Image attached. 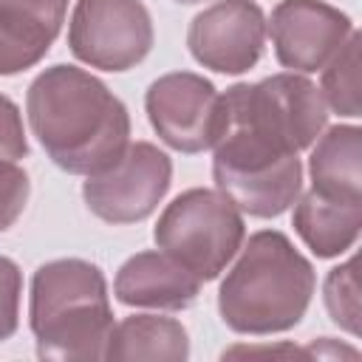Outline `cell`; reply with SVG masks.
<instances>
[{"label": "cell", "mask_w": 362, "mask_h": 362, "mask_svg": "<svg viewBox=\"0 0 362 362\" xmlns=\"http://www.w3.org/2000/svg\"><path fill=\"white\" fill-rule=\"evenodd\" d=\"M25 116L45 156L71 175L110 167L130 144L124 102L90 71L57 62L25 90Z\"/></svg>", "instance_id": "cell-1"}, {"label": "cell", "mask_w": 362, "mask_h": 362, "mask_svg": "<svg viewBox=\"0 0 362 362\" xmlns=\"http://www.w3.org/2000/svg\"><path fill=\"white\" fill-rule=\"evenodd\" d=\"M238 260L221 280L218 314L223 325L246 337H272L303 322L317 272L280 229H260L243 240Z\"/></svg>", "instance_id": "cell-2"}, {"label": "cell", "mask_w": 362, "mask_h": 362, "mask_svg": "<svg viewBox=\"0 0 362 362\" xmlns=\"http://www.w3.org/2000/svg\"><path fill=\"white\" fill-rule=\"evenodd\" d=\"M28 328L40 359H105L113 308L102 269L82 257H57L31 274Z\"/></svg>", "instance_id": "cell-3"}, {"label": "cell", "mask_w": 362, "mask_h": 362, "mask_svg": "<svg viewBox=\"0 0 362 362\" xmlns=\"http://www.w3.org/2000/svg\"><path fill=\"white\" fill-rule=\"evenodd\" d=\"M156 249L195 274L218 280L246 240L243 212L218 189L192 187L175 195L153 226Z\"/></svg>", "instance_id": "cell-4"}, {"label": "cell", "mask_w": 362, "mask_h": 362, "mask_svg": "<svg viewBox=\"0 0 362 362\" xmlns=\"http://www.w3.org/2000/svg\"><path fill=\"white\" fill-rule=\"evenodd\" d=\"M226 127H240L280 150L303 153L328 127V107L320 88L294 71L272 74L260 82L226 88Z\"/></svg>", "instance_id": "cell-5"}, {"label": "cell", "mask_w": 362, "mask_h": 362, "mask_svg": "<svg viewBox=\"0 0 362 362\" xmlns=\"http://www.w3.org/2000/svg\"><path fill=\"white\" fill-rule=\"evenodd\" d=\"M212 181L243 215L277 218L303 192V161L300 153L226 127L212 147Z\"/></svg>", "instance_id": "cell-6"}, {"label": "cell", "mask_w": 362, "mask_h": 362, "mask_svg": "<svg viewBox=\"0 0 362 362\" xmlns=\"http://www.w3.org/2000/svg\"><path fill=\"white\" fill-rule=\"evenodd\" d=\"M144 113L156 136L184 156L212 150L229 122L223 93L195 71H170L153 79Z\"/></svg>", "instance_id": "cell-7"}, {"label": "cell", "mask_w": 362, "mask_h": 362, "mask_svg": "<svg viewBox=\"0 0 362 362\" xmlns=\"http://www.w3.org/2000/svg\"><path fill=\"white\" fill-rule=\"evenodd\" d=\"M153 17L141 0H76L68 20L71 54L96 71L122 74L153 51Z\"/></svg>", "instance_id": "cell-8"}, {"label": "cell", "mask_w": 362, "mask_h": 362, "mask_svg": "<svg viewBox=\"0 0 362 362\" xmlns=\"http://www.w3.org/2000/svg\"><path fill=\"white\" fill-rule=\"evenodd\" d=\"M173 184V161L153 141H130L105 170L85 175L82 201L105 223L124 226L150 218Z\"/></svg>", "instance_id": "cell-9"}, {"label": "cell", "mask_w": 362, "mask_h": 362, "mask_svg": "<svg viewBox=\"0 0 362 362\" xmlns=\"http://www.w3.org/2000/svg\"><path fill=\"white\" fill-rule=\"evenodd\" d=\"M192 59L215 74L252 71L266 48V14L257 0H215L187 25Z\"/></svg>", "instance_id": "cell-10"}, {"label": "cell", "mask_w": 362, "mask_h": 362, "mask_svg": "<svg viewBox=\"0 0 362 362\" xmlns=\"http://www.w3.org/2000/svg\"><path fill=\"white\" fill-rule=\"evenodd\" d=\"M354 28V20L328 0H280L266 20L274 59L294 74L322 71Z\"/></svg>", "instance_id": "cell-11"}, {"label": "cell", "mask_w": 362, "mask_h": 362, "mask_svg": "<svg viewBox=\"0 0 362 362\" xmlns=\"http://www.w3.org/2000/svg\"><path fill=\"white\" fill-rule=\"evenodd\" d=\"M113 294L130 308L187 311L201 294V280L161 249H147L130 255L119 266L113 277Z\"/></svg>", "instance_id": "cell-12"}, {"label": "cell", "mask_w": 362, "mask_h": 362, "mask_svg": "<svg viewBox=\"0 0 362 362\" xmlns=\"http://www.w3.org/2000/svg\"><path fill=\"white\" fill-rule=\"evenodd\" d=\"M68 0H0V76H14L51 51Z\"/></svg>", "instance_id": "cell-13"}, {"label": "cell", "mask_w": 362, "mask_h": 362, "mask_svg": "<svg viewBox=\"0 0 362 362\" xmlns=\"http://www.w3.org/2000/svg\"><path fill=\"white\" fill-rule=\"evenodd\" d=\"M291 226L314 257L331 260L351 252L362 229V201H334L314 189L291 204Z\"/></svg>", "instance_id": "cell-14"}, {"label": "cell", "mask_w": 362, "mask_h": 362, "mask_svg": "<svg viewBox=\"0 0 362 362\" xmlns=\"http://www.w3.org/2000/svg\"><path fill=\"white\" fill-rule=\"evenodd\" d=\"M311 189L334 201H362V130L359 124L325 127L308 156Z\"/></svg>", "instance_id": "cell-15"}, {"label": "cell", "mask_w": 362, "mask_h": 362, "mask_svg": "<svg viewBox=\"0 0 362 362\" xmlns=\"http://www.w3.org/2000/svg\"><path fill=\"white\" fill-rule=\"evenodd\" d=\"M105 359H189V334L175 317L130 314L113 322L105 345Z\"/></svg>", "instance_id": "cell-16"}, {"label": "cell", "mask_w": 362, "mask_h": 362, "mask_svg": "<svg viewBox=\"0 0 362 362\" xmlns=\"http://www.w3.org/2000/svg\"><path fill=\"white\" fill-rule=\"evenodd\" d=\"M359 45L362 34L354 28V34L345 40V45L334 54V59L322 68L320 93L325 99V107L345 119H359Z\"/></svg>", "instance_id": "cell-17"}, {"label": "cell", "mask_w": 362, "mask_h": 362, "mask_svg": "<svg viewBox=\"0 0 362 362\" xmlns=\"http://www.w3.org/2000/svg\"><path fill=\"white\" fill-rule=\"evenodd\" d=\"M322 303L334 325L359 337V283H356V257L334 266L322 283Z\"/></svg>", "instance_id": "cell-18"}, {"label": "cell", "mask_w": 362, "mask_h": 362, "mask_svg": "<svg viewBox=\"0 0 362 362\" xmlns=\"http://www.w3.org/2000/svg\"><path fill=\"white\" fill-rule=\"evenodd\" d=\"M31 178L17 161H0V232H8L25 212Z\"/></svg>", "instance_id": "cell-19"}, {"label": "cell", "mask_w": 362, "mask_h": 362, "mask_svg": "<svg viewBox=\"0 0 362 362\" xmlns=\"http://www.w3.org/2000/svg\"><path fill=\"white\" fill-rule=\"evenodd\" d=\"M20 303H23V272L11 257L0 255V342L17 334Z\"/></svg>", "instance_id": "cell-20"}, {"label": "cell", "mask_w": 362, "mask_h": 362, "mask_svg": "<svg viewBox=\"0 0 362 362\" xmlns=\"http://www.w3.org/2000/svg\"><path fill=\"white\" fill-rule=\"evenodd\" d=\"M28 156V136L23 113L14 99L0 93V161H17Z\"/></svg>", "instance_id": "cell-21"}, {"label": "cell", "mask_w": 362, "mask_h": 362, "mask_svg": "<svg viewBox=\"0 0 362 362\" xmlns=\"http://www.w3.org/2000/svg\"><path fill=\"white\" fill-rule=\"evenodd\" d=\"M305 356H348V359H359V351L351 345H337V339L331 337H320L317 342L305 345Z\"/></svg>", "instance_id": "cell-22"}, {"label": "cell", "mask_w": 362, "mask_h": 362, "mask_svg": "<svg viewBox=\"0 0 362 362\" xmlns=\"http://www.w3.org/2000/svg\"><path fill=\"white\" fill-rule=\"evenodd\" d=\"M243 354H288V356H305V348H297V345H263V348H229L223 351V359L226 356H243Z\"/></svg>", "instance_id": "cell-23"}, {"label": "cell", "mask_w": 362, "mask_h": 362, "mask_svg": "<svg viewBox=\"0 0 362 362\" xmlns=\"http://www.w3.org/2000/svg\"><path fill=\"white\" fill-rule=\"evenodd\" d=\"M173 3H181V6H195V3H204V0H173Z\"/></svg>", "instance_id": "cell-24"}]
</instances>
